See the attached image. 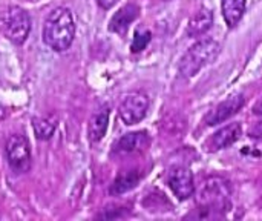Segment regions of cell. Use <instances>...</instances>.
I'll use <instances>...</instances> for the list:
<instances>
[{
    "instance_id": "13",
    "label": "cell",
    "mask_w": 262,
    "mask_h": 221,
    "mask_svg": "<svg viewBox=\"0 0 262 221\" xmlns=\"http://www.w3.org/2000/svg\"><path fill=\"white\" fill-rule=\"evenodd\" d=\"M213 25V14L206 9V8H201L189 22V26H187V34L190 37H198V35H203L204 32H207Z\"/></svg>"
},
{
    "instance_id": "16",
    "label": "cell",
    "mask_w": 262,
    "mask_h": 221,
    "mask_svg": "<svg viewBox=\"0 0 262 221\" xmlns=\"http://www.w3.org/2000/svg\"><path fill=\"white\" fill-rule=\"evenodd\" d=\"M32 126H34V132H35L37 138H40V140L51 138L55 131V122L51 118H46V117L32 118Z\"/></svg>"
},
{
    "instance_id": "1",
    "label": "cell",
    "mask_w": 262,
    "mask_h": 221,
    "mask_svg": "<svg viewBox=\"0 0 262 221\" xmlns=\"http://www.w3.org/2000/svg\"><path fill=\"white\" fill-rule=\"evenodd\" d=\"M75 35L74 15L68 8H54L43 25V42L55 52H64Z\"/></svg>"
},
{
    "instance_id": "19",
    "label": "cell",
    "mask_w": 262,
    "mask_h": 221,
    "mask_svg": "<svg viewBox=\"0 0 262 221\" xmlns=\"http://www.w3.org/2000/svg\"><path fill=\"white\" fill-rule=\"evenodd\" d=\"M255 114H262V102H259V103L255 106Z\"/></svg>"
},
{
    "instance_id": "17",
    "label": "cell",
    "mask_w": 262,
    "mask_h": 221,
    "mask_svg": "<svg viewBox=\"0 0 262 221\" xmlns=\"http://www.w3.org/2000/svg\"><path fill=\"white\" fill-rule=\"evenodd\" d=\"M150 38H152V34H150L149 31H137V32H135V37H134V42H132V45H130L132 52H140V51H143V49L149 45Z\"/></svg>"
},
{
    "instance_id": "10",
    "label": "cell",
    "mask_w": 262,
    "mask_h": 221,
    "mask_svg": "<svg viewBox=\"0 0 262 221\" xmlns=\"http://www.w3.org/2000/svg\"><path fill=\"white\" fill-rule=\"evenodd\" d=\"M243 134L241 125L239 123H230L226 128L220 129L210 140V151H220L224 148L232 146L233 143H236L239 140Z\"/></svg>"
},
{
    "instance_id": "11",
    "label": "cell",
    "mask_w": 262,
    "mask_h": 221,
    "mask_svg": "<svg viewBox=\"0 0 262 221\" xmlns=\"http://www.w3.org/2000/svg\"><path fill=\"white\" fill-rule=\"evenodd\" d=\"M149 145V137L146 132H129L123 135L117 145H115V152L118 154H130L144 149Z\"/></svg>"
},
{
    "instance_id": "18",
    "label": "cell",
    "mask_w": 262,
    "mask_h": 221,
    "mask_svg": "<svg viewBox=\"0 0 262 221\" xmlns=\"http://www.w3.org/2000/svg\"><path fill=\"white\" fill-rule=\"evenodd\" d=\"M97 2H98L100 8H103V9H111L118 0H97Z\"/></svg>"
},
{
    "instance_id": "3",
    "label": "cell",
    "mask_w": 262,
    "mask_h": 221,
    "mask_svg": "<svg viewBox=\"0 0 262 221\" xmlns=\"http://www.w3.org/2000/svg\"><path fill=\"white\" fill-rule=\"evenodd\" d=\"M0 31L14 45H21L29 35L31 18L20 6H9L0 15Z\"/></svg>"
},
{
    "instance_id": "4",
    "label": "cell",
    "mask_w": 262,
    "mask_h": 221,
    "mask_svg": "<svg viewBox=\"0 0 262 221\" xmlns=\"http://www.w3.org/2000/svg\"><path fill=\"white\" fill-rule=\"evenodd\" d=\"M6 160L11 171L17 175L26 174L31 169V145L21 134H14L6 142Z\"/></svg>"
},
{
    "instance_id": "12",
    "label": "cell",
    "mask_w": 262,
    "mask_h": 221,
    "mask_svg": "<svg viewBox=\"0 0 262 221\" xmlns=\"http://www.w3.org/2000/svg\"><path fill=\"white\" fill-rule=\"evenodd\" d=\"M109 108H103L98 112H95L89 122V140L91 143H98L107 131L109 126Z\"/></svg>"
},
{
    "instance_id": "8",
    "label": "cell",
    "mask_w": 262,
    "mask_h": 221,
    "mask_svg": "<svg viewBox=\"0 0 262 221\" xmlns=\"http://www.w3.org/2000/svg\"><path fill=\"white\" fill-rule=\"evenodd\" d=\"M244 95L239 92V94H233L230 95L227 100H224L223 103H220L206 118L207 125L209 126H215V125H220L223 122H226L227 118H230L232 115H235L236 112H239V109L244 106Z\"/></svg>"
},
{
    "instance_id": "5",
    "label": "cell",
    "mask_w": 262,
    "mask_h": 221,
    "mask_svg": "<svg viewBox=\"0 0 262 221\" xmlns=\"http://www.w3.org/2000/svg\"><path fill=\"white\" fill-rule=\"evenodd\" d=\"M201 203L206 209L227 211L230 208V189L221 178H210L200 192Z\"/></svg>"
},
{
    "instance_id": "14",
    "label": "cell",
    "mask_w": 262,
    "mask_h": 221,
    "mask_svg": "<svg viewBox=\"0 0 262 221\" xmlns=\"http://www.w3.org/2000/svg\"><path fill=\"white\" fill-rule=\"evenodd\" d=\"M246 6H247V0H223V15L226 23L233 28L239 23V20L243 18L244 12H246Z\"/></svg>"
},
{
    "instance_id": "7",
    "label": "cell",
    "mask_w": 262,
    "mask_h": 221,
    "mask_svg": "<svg viewBox=\"0 0 262 221\" xmlns=\"http://www.w3.org/2000/svg\"><path fill=\"white\" fill-rule=\"evenodd\" d=\"M169 188L180 200H189L195 192L193 174L187 168H177L169 174Z\"/></svg>"
},
{
    "instance_id": "9",
    "label": "cell",
    "mask_w": 262,
    "mask_h": 221,
    "mask_svg": "<svg viewBox=\"0 0 262 221\" xmlns=\"http://www.w3.org/2000/svg\"><path fill=\"white\" fill-rule=\"evenodd\" d=\"M140 15V8L134 3H127L124 5L121 9H118L115 12V15L112 17L111 23H109V31L115 32V34H126V31L129 29L130 23Z\"/></svg>"
},
{
    "instance_id": "2",
    "label": "cell",
    "mask_w": 262,
    "mask_h": 221,
    "mask_svg": "<svg viewBox=\"0 0 262 221\" xmlns=\"http://www.w3.org/2000/svg\"><path fill=\"white\" fill-rule=\"evenodd\" d=\"M221 52V46L218 42L212 38H203L190 46L186 54L181 57L178 69L184 78H190L196 75L204 66L212 63Z\"/></svg>"
},
{
    "instance_id": "6",
    "label": "cell",
    "mask_w": 262,
    "mask_h": 221,
    "mask_svg": "<svg viewBox=\"0 0 262 221\" xmlns=\"http://www.w3.org/2000/svg\"><path fill=\"white\" fill-rule=\"evenodd\" d=\"M147 109H149V98L144 94L130 92L124 95V98L121 100L118 114H120V118L126 125L132 126V125L140 123L146 117Z\"/></svg>"
},
{
    "instance_id": "15",
    "label": "cell",
    "mask_w": 262,
    "mask_h": 221,
    "mask_svg": "<svg viewBox=\"0 0 262 221\" xmlns=\"http://www.w3.org/2000/svg\"><path fill=\"white\" fill-rule=\"evenodd\" d=\"M140 178H141V175H140L138 171H126V172H121L115 178V182L112 183L109 192L112 195H121L124 192H129V191H132L138 185Z\"/></svg>"
}]
</instances>
